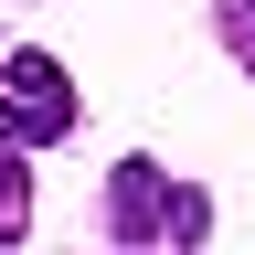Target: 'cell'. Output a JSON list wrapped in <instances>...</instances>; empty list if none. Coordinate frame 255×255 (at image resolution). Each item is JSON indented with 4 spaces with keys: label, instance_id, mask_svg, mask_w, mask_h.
Segmentation results:
<instances>
[{
    "label": "cell",
    "instance_id": "obj_1",
    "mask_svg": "<svg viewBox=\"0 0 255 255\" xmlns=\"http://www.w3.org/2000/svg\"><path fill=\"white\" fill-rule=\"evenodd\" d=\"M75 128V85H64L53 53H11L0 64V138L11 149H53Z\"/></svg>",
    "mask_w": 255,
    "mask_h": 255
},
{
    "label": "cell",
    "instance_id": "obj_2",
    "mask_svg": "<svg viewBox=\"0 0 255 255\" xmlns=\"http://www.w3.org/2000/svg\"><path fill=\"white\" fill-rule=\"evenodd\" d=\"M107 223H117L128 245H149V234H202V202H191V191H170V170H159V159H117Z\"/></svg>",
    "mask_w": 255,
    "mask_h": 255
},
{
    "label": "cell",
    "instance_id": "obj_3",
    "mask_svg": "<svg viewBox=\"0 0 255 255\" xmlns=\"http://www.w3.org/2000/svg\"><path fill=\"white\" fill-rule=\"evenodd\" d=\"M21 223H32V170L11 159V138H0V245H11Z\"/></svg>",
    "mask_w": 255,
    "mask_h": 255
}]
</instances>
